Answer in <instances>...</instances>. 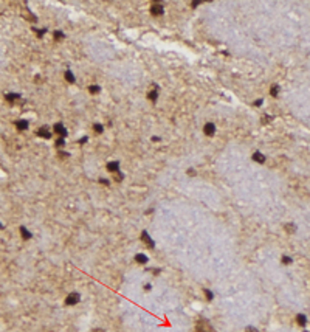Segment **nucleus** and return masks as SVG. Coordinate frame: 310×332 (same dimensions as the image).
<instances>
[{
  "mask_svg": "<svg viewBox=\"0 0 310 332\" xmlns=\"http://www.w3.org/2000/svg\"><path fill=\"white\" fill-rule=\"evenodd\" d=\"M22 16H23L26 20H30V22H36V20H37V17H36L33 12H30L28 10H26V8H25L23 11H22Z\"/></svg>",
  "mask_w": 310,
  "mask_h": 332,
  "instance_id": "9d476101",
  "label": "nucleus"
},
{
  "mask_svg": "<svg viewBox=\"0 0 310 332\" xmlns=\"http://www.w3.org/2000/svg\"><path fill=\"white\" fill-rule=\"evenodd\" d=\"M0 228H3V225H2V223H0Z\"/></svg>",
  "mask_w": 310,
  "mask_h": 332,
  "instance_id": "c9c22d12",
  "label": "nucleus"
},
{
  "mask_svg": "<svg viewBox=\"0 0 310 332\" xmlns=\"http://www.w3.org/2000/svg\"><path fill=\"white\" fill-rule=\"evenodd\" d=\"M188 176H195V171L194 169H188Z\"/></svg>",
  "mask_w": 310,
  "mask_h": 332,
  "instance_id": "7c9ffc66",
  "label": "nucleus"
},
{
  "mask_svg": "<svg viewBox=\"0 0 310 332\" xmlns=\"http://www.w3.org/2000/svg\"><path fill=\"white\" fill-rule=\"evenodd\" d=\"M296 321H298L299 326H305L307 318H305V315H302V313H298V315H296Z\"/></svg>",
  "mask_w": 310,
  "mask_h": 332,
  "instance_id": "4468645a",
  "label": "nucleus"
},
{
  "mask_svg": "<svg viewBox=\"0 0 310 332\" xmlns=\"http://www.w3.org/2000/svg\"><path fill=\"white\" fill-rule=\"evenodd\" d=\"M245 332H259V331L256 329L254 326H248V327H246V329H245Z\"/></svg>",
  "mask_w": 310,
  "mask_h": 332,
  "instance_id": "bb28decb",
  "label": "nucleus"
},
{
  "mask_svg": "<svg viewBox=\"0 0 310 332\" xmlns=\"http://www.w3.org/2000/svg\"><path fill=\"white\" fill-rule=\"evenodd\" d=\"M37 135L40 137V138H51V133H50V131H48L47 127H40L39 131H37Z\"/></svg>",
  "mask_w": 310,
  "mask_h": 332,
  "instance_id": "6e6552de",
  "label": "nucleus"
},
{
  "mask_svg": "<svg viewBox=\"0 0 310 332\" xmlns=\"http://www.w3.org/2000/svg\"><path fill=\"white\" fill-rule=\"evenodd\" d=\"M19 231H20V236H22V239L23 241H28V239H31V233L26 230L25 227H20L19 228Z\"/></svg>",
  "mask_w": 310,
  "mask_h": 332,
  "instance_id": "9b49d317",
  "label": "nucleus"
},
{
  "mask_svg": "<svg viewBox=\"0 0 310 332\" xmlns=\"http://www.w3.org/2000/svg\"><path fill=\"white\" fill-rule=\"evenodd\" d=\"M141 241L144 242V244L149 247V248H154V247H155L154 239H152V237L149 236V233H147V231H143V233H141Z\"/></svg>",
  "mask_w": 310,
  "mask_h": 332,
  "instance_id": "f03ea898",
  "label": "nucleus"
},
{
  "mask_svg": "<svg viewBox=\"0 0 310 332\" xmlns=\"http://www.w3.org/2000/svg\"><path fill=\"white\" fill-rule=\"evenodd\" d=\"M93 131H95L96 133H102V132H104V126L99 124V123H95V124H93Z\"/></svg>",
  "mask_w": 310,
  "mask_h": 332,
  "instance_id": "f3484780",
  "label": "nucleus"
},
{
  "mask_svg": "<svg viewBox=\"0 0 310 332\" xmlns=\"http://www.w3.org/2000/svg\"><path fill=\"white\" fill-rule=\"evenodd\" d=\"M31 30H33L34 33H37V36H39V37H42V36L47 33V30H45V28H43V30H37V28H36V26H33V28H31Z\"/></svg>",
  "mask_w": 310,
  "mask_h": 332,
  "instance_id": "4be33fe9",
  "label": "nucleus"
},
{
  "mask_svg": "<svg viewBox=\"0 0 310 332\" xmlns=\"http://www.w3.org/2000/svg\"><path fill=\"white\" fill-rule=\"evenodd\" d=\"M203 293L206 295V299H208V301H213V298H214V293L211 292V290H208V289H205V290H203Z\"/></svg>",
  "mask_w": 310,
  "mask_h": 332,
  "instance_id": "aec40b11",
  "label": "nucleus"
},
{
  "mask_svg": "<svg viewBox=\"0 0 310 332\" xmlns=\"http://www.w3.org/2000/svg\"><path fill=\"white\" fill-rule=\"evenodd\" d=\"M53 129H55V132L57 133V135H59L61 138H65L67 135H68V133H67V129H65V126H64V124H62V123H57V124H55V127H53Z\"/></svg>",
  "mask_w": 310,
  "mask_h": 332,
  "instance_id": "7ed1b4c3",
  "label": "nucleus"
},
{
  "mask_svg": "<svg viewBox=\"0 0 310 332\" xmlns=\"http://www.w3.org/2000/svg\"><path fill=\"white\" fill-rule=\"evenodd\" d=\"M135 261L140 262V264H146L147 262V256H146V255H143V253H138L137 256H135Z\"/></svg>",
  "mask_w": 310,
  "mask_h": 332,
  "instance_id": "2eb2a0df",
  "label": "nucleus"
},
{
  "mask_svg": "<svg viewBox=\"0 0 310 332\" xmlns=\"http://www.w3.org/2000/svg\"><path fill=\"white\" fill-rule=\"evenodd\" d=\"M270 120H271V116H268V115L267 116H262V123H268Z\"/></svg>",
  "mask_w": 310,
  "mask_h": 332,
  "instance_id": "cd10ccee",
  "label": "nucleus"
},
{
  "mask_svg": "<svg viewBox=\"0 0 310 332\" xmlns=\"http://www.w3.org/2000/svg\"><path fill=\"white\" fill-rule=\"evenodd\" d=\"M93 332H102V329H95V331H93Z\"/></svg>",
  "mask_w": 310,
  "mask_h": 332,
  "instance_id": "f704fd0d",
  "label": "nucleus"
},
{
  "mask_svg": "<svg viewBox=\"0 0 310 332\" xmlns=\"http://www.w3.org/2000/svg\"><path fill=\"white\" fill-rule=\"evenodd\" d=\"M59 157H61V158H67L68 154H67V152H59Z\"/></svg>",
  "mask_w": 310,
  "mask_h": 332,
  "instance_id": "c756f323",
  "label": "nucleus"
},
{
  "mask_svg": "<svg viewBox=\"0 0 310 332\" xmlns=\"http://www.w3.org/2000/svg\"><path fill=\"white\" fill-rule=\"evenodd\" d=\"M284 230H285L287 233H295V231H296V225H295V223H285V225H284Z\"/></svg>",
  "mask_w": 310,
  "mask_h": 332,
  "instance_id": "dca6fc26",
  "label": "nucleus"
},
{
  "mask_svg": "<svg viewBox=\"0 0 310 332\" xmlns=\"http://www.w3.org/2000/svg\"><path fill=\"white\" fill-rule=\"evenodd\" d=\"M254 106H262V100H258L254 102Z\"/></svg>",
  "mask_w": 310,
  "mask_h": 332,
  "instance_id": "72a5a7b5",
  "label": "nucleus"
},
{
  "mask_svg": "<svg viewBox=\"0 0 310 332\" xmlns=\"http://www.w3.org/2000/svg\"><path fill=\"white\" fill-rule=\"evenodd\" d=\"M87 140H88V138L84 137V138H81V140H79V143H81V145H84V143H87Z\"/></svg>",
  "mask_w": 310,
  "mask_h": 332,
  "instance_id": "2f4dec72",
  "label": "nucleus"
},
{
  "mask_svg": "<svg viewBox=\"0 0 310 332\" xmlns=\"http://www.w3.org/2000/svg\"><path fill=\"white\" fill-rule=\"evenodd\" d=\"M253 160L258 161V163H265V155L260 154V152H254V154H253Z\"/></svg>",
  "mask_w": 310,
  "mask_h": 332,
  "instance_id": "f8f14e48",
  "label": "nucleus"
},
{
  "mask_svg": "<svg viewBox=\"0 0 310 332\" xmlns=\"http://www.w3.org/2000/svg\"><path fill=\"white\" fill-rule=\"evenodd\" d=\"M64 37H65V34L62 33V31H55V39L56 40H62Z\"/></svg>",
  "mask_w": 310,
  "mask_h": 332,
  "instance_id": "b1692460",
  "label": "nucleus"
},
{
  "mask_svg": "<svg viewBox=\"0 0 310 332\" xmlns=\"http://www.w3.org/2000/svg\"><path fill=\"white\" fill-rule=\"evenodd\" d=\"M79 301H81V295L76 293V292L70 293L68 297L65 298V304H67V306H75V304H78Z\"/></svg>",
  "mask_w": 310,
  "mask_h": 332,
  "instance_id": "f257e3e1",
  "label": "nucleus"
},
{
  "mask_svg": "<svg viewBox=\"0 0 310 332\" xmlns=\"http://www.w3.org/2000/svg\"><path fill=\"white\" fill-rule=\"evenodd\" d=\"M5 100H6L8 102H16V101L20 100V95H19V93H6V95H5Z\"/></svg>",
  "mask_w": 310,
  "mask_h": 332,
  "instance_id": "0eeeda50",
  "label": "nucleus"
},
{
  "mask_svg": "<svg viewBox=\"0 0 310 332\" xmlns=\"http://www.w3.org/2000/svg\"><path fill=\"white\" fill-rule=\"evenodd\" d=\"M203 133L208 135V137H213L215 133V124L214 123H206L203 126Z\"/></svg>",
  "mask_w": 310,
  "mask_h": 332,
  "instance_id": "20e7f679",
  "label": "nucleus"
},
{
  "mask_svg": "<svg viewBox=\"0 0 310 332\" xmlns=\"http://www.w3.org/2000/svg\"><path fill=\"white\" fill-rule=\"evenodd\" d=\"M99 183L101 185H109V180L107 178H99Z\"/></svg>",
  "mask_w": 310,
  "mask_h": 332,
  "instance_id": "c85d7f7f",
  "label": "nucleus"
},
{
  "mask_svg": "<svg viewBox=\"0 0 310 332\" xmlns=\"http://www.w3.org/2000/svg\"><path fill=\"white\" fill-rule=\"evenodd\" d=\"M107 171L112 172V174L118 172L119 171V163L118 161H109V163H107Z\"/></svg>",
  "mask_w": 310,
  "mask_h": 332,
  "instance_id": "423d86ee",
  "label": "nucleus"
},
{
  "mask_svg": "<svg viewBox=\"0 0 310 332\" xmlns=\"http://www.w3.org/2000/svg\"><path fill=\"white\" fill-rule=\"evenodd\" d=\"M147 98H149L151 101H157V98H158V92H157V90L149 92V93H147Z\"/></svg>",
  "mask_w": 310,
  "mask_h": 332,
  "instance_id": "a211bd4d",
  "label": "nucleus"
},
{
  "mask_svg": "<svg viewBox=\"0 0 310 332\" xmlns=\"http://www.w3.org/2000/svg\"><path fill=\"white\" fill-rule=\"evenodd\" d=\"M28 121L26 120H19V121H16V127L19 129V131H26L28 129Z\"/></svg>",
  "mask_w": 310,
  "mask_h": 332,
  "instance_id": "1a4fd4ad",
  "label": "nucleus"
},
{
  "mask_svg": "<svg viewBox=\"0 0 310 332\" xmlns=\"http://www.w3.org/2000/svg\"><path fill=\"white\" fill-rule=\"evenodd\" d=\"M113 178H115L116 182H121V180H123V178H124V176H123V174H121V172L118 171V172H115V174H113Z\"/></svg>",
  "mask_w": 310,
  "mask_h": 332,
  "instance_id": "393cba45",
  "label": "nucleus"
},
{
  "mask_svg": "<svg viewBox=\"0 0 310 332\" xmlns=\"http://www.w3.org/2000/svg\"><path fill=\"white\" fill-rule=\"evenodd\" d=\"M88 92H90V93H99L101 92V87L99 86H90V87H88Z\"/></svg>",
  "mask_w": 310,
  "mask_h": 332,
  "instance_id": "412c9836",
  "label": "nucleus"
},
{
  "mask_svg": "<svg viewBox=\"0 0 310 332\" xmlns=\"http://www.w3.org/2000/svg\"><path fill=\"white\" fill-rule=\"evenodd\" d=\"M278 93H279V86L275 84V86H271V89H270V95L271 96H278Z\"/></svg>",
  "mask_w": 310,
  "mask_h": 332,
  "instance_id": "6ab92c4d",
  "label": "nucleus"
},
{
  "mask_svg": "<svg viewBox=\"0 0 310 332\" xmlns=\"http://www.w3.org/2000/svg\"><path fill=\"white\" fill-rule=\"evenodd\" d=\"M151 12L152 16H163L164 14V8L160 5V3H154V5L151 6Z\"/></svg>",
  "mask_w": 310,
  "mask_h": 332,
  "instance_id": "39448f33",
  "label": "nucleus"
},
{
  "mask_svg": "<svg viewBox=\"0 0 310 332\" xmlns=\"http://www.w3.org/2000/svg\"><path fill=\"white\" fill-rule=\"evenodd\" d=\"M65 79L68 81L70 84H75V82H76V78H75L73 71H70V70H67V71H65Z\"/></svg>",
  "mask_w": 310,
  "mask_h": 332,
  "instance_id": "ddd939ff",
  "label": "nucleus"
},
{
  "mask_svg": "<svg viewBox=\"0 0 310 332\" xmlns=\"http://www.w3.org/2000/svg\"><path fill=\"white\" fill-rule=\"evenodd\" d=\"M199 5H200V2H192V3H191L192 8H195V6H199Z\"/></svg>",
  "mask_w": 310,
  "mask_h": 332,
  "instance_id": "473e14b6",
  "label": "nucleus"
},
{
  "mask_svg": "<svg viewBox=\"0 0 310 332\" xmlns=\"http://www.w3.org/2000/svg\"><path fill=\"white\" fill-rule=\"evenodd\" d=\"M64 146H65V138H57L56 140V147L61 149V147H64Z\"/></svg>",
  "mask_w": 310,
  "mask_h": 332,
  "instance_id": "5701e85b",
  "label": "nucleus"
},
{
  "mask_svg": "<svg viewBox=\"0 0 310 332\" xmlns=\"http://www.w3.org/2000/svg\"><path fill=\"white\" fill-rule=\"evenodd\" d=\"M282 264H285V266H289V264H291V258H289V256H284V258H282Z\"/></svg>",
  "mask_w": 310,
  "mask_h": 332,
  "instance_id": "a878e982",
  "label": "nucleus"
}]
</instances>
